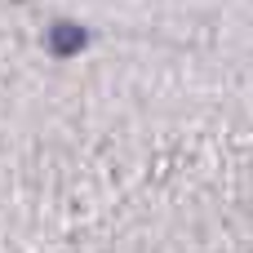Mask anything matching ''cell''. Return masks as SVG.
I'll use <instances>...</instances> for the list:
<instances>
[{
	"label": "cell",
	"mask_w": 253,
	"mask_h": 253,
	"mask_svg": "<svg viewBox=\"0 0 253 253\" xmlns=\"http://www.w3.org/2000/svg\"><path fill=\"white\" fill-rule=\"evenodd\" d=\"M44 44H49L53 58H76V53L89 49V27H80V22H71V18H58V22H49V31H44Z\"/></svg>",
	"instance_id": "1"
}]
</instances>
